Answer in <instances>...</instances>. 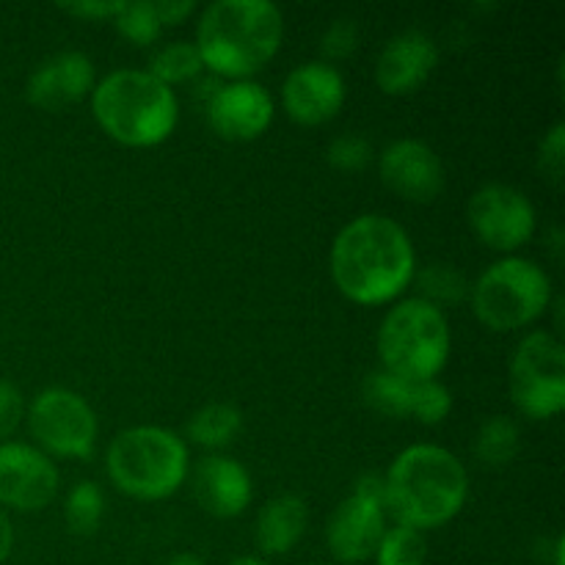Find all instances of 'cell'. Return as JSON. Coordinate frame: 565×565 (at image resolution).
I'll return each instance as SVG.
<instances>
[{"label": "cell", "instance_id": "d6986e66", "mask_svg": "<svg viewBox=\"0 0 565 565\" xmlns=\"http://www.w3.org/2000/svg\"><path fill=\"white\" fill-rule=\"evenodd\" d=\"M309 527V505L298 494L270 497L257 513L254 522V544L263 552V557L290 555Z\"/></svg>", "mask_w": 565, "mask_h": 565}, {"label": "cell", "instance_id": "4316f807", "mask_svg": "<svg viewBox=\"0 0 565 565\" xmlns=\"http://www.w3.org/2000/svg\"><path fill=\"white\" fill-rule=\"evenodd\" d=\"M110 22H114L116 33L136 47H152L163 36V22H160L154 3H149V0H136V3L121 0L119 11Z\"/></svg>", "mask_w": 565, "mask_h": 565}, {"label": "cell", "instance_id": "4fadbf2b", "mask_svg": "<svg viewBox=\"0 0 565 565\" xmlns=\"http://www.w3.org/2000/svg\"><path fill=\"white\" fill-rule=\"evenodd\" d=\"M210 130L232 143L257 141L276 116V99L257 81H221L204 103Z\"/></svg>", "mask_w": 565, "mask_h": 565}, {"label": "cell", "instance_id": "83f0119b", "mask_svg": "<svg viewBox=\"0 0 565 565\" xmlns=\"http://www.w3.org/2000/svg\"><path fill=\"white\" fill-rule=\"evenodd\" d=\"M375 152L373 143L364 136H356V132H345V136H337L334 141L326 149V160L334 171H342V174H356V171H364L370 163H373Z\"/></svg>", "mask_w": 565, "mask_h": 565}, {"label": "cell", "instance_id": "5bb4252c", "mask_svg": "<svg viewBox=\"0 0 565 565\" xmlns=\"http://www.w3.org/2000/svg\"><path fill=\"white\" fill-rule=\"evenodd\" d=\"M379 177L390 193L412 204H430L447 182L439 152L423 138H397L379 154Z\"/></svg>", "mask_w": 565, "mask_h": 565}, {"label": "cell", "instance_id": "ffe728a7", "mask_svg": "<svg viewBox=\"0 0 565 565\" xmlns=\"http://www.w3.org/2000/svg\"><path fill=\"white\" fill-rule=\"evenodd\" d=\"M243 414L232 403H207L196 408L185 423V445L204 447L210 452H218L230 447L241 436Z\"/></svg>", "mask_w": 565, "mask_h": 565}, {"label": "cell", "instance_id": "484cf974", "mask_svg": "<svg viewBox=\"0 0 565 565\" xmlns=\"http://www.w3.org/2000/svg\"><path fill=\"white\" fill-rule=\"evenodd\" d=\"M375 565H425L428 539L408 524H390L373 555Z\"/></svg>", "mask_w": 565, "mask_h": 565}, {"label": "cell", "instance_id": "d6a6232c", "mask_svg": "<svg viewBox=\"0 0 565 565\" xmlns=\"http://www.w3.org/2000/svg\"><path fill=\"white\" fill-rule=\"evenodd\" d=\"M119 3H103V0H83V3H64L61 11H66L70 17L83 22H103V20H114L116 11H119Z\"/></svg>", "mask_w": 565, "mask_h": 565}, {"label": "cell", "instance_id": "52a82bcc", "mask_svg": "<svg viewBox=\"0 0 565 565\" xmlns=\"http://www.w3.org/2000/svg\"><path fill=\"white\" fill-rule=\"evenodd\" d=\"M555 301V287L544 265L535 259L502 257L469 285L475 318L497 334H511L539 323Z\"/></svg>", "mask_w": 565, "mask_h": 565}, {"label": "cell", "instance_id": "f35d334b", "mask_svg": "<svg viewBox=\"0 0 565 565\" xmlns=\"http://www.w3.org/2000/svg\"><path fill=\"white\" fill-rule=\"evenodd\" d=\"M307 565H329V563H307Z\"/></svg>", "mask_w": 565, "mask_h": 565}, {"label": "cell", "instance_id": "8d00e7d4", "mask_svg": "<svg viewBox=\"0 0 565 565\" xmlns=\"http://www.w3.org/2000/svg\"><path fill=\"white\" fill-rule=\"evenodd\" d=\"M552 565H565V539L563 535H557L555 539V550H552Z\"/></svg>", "mask_w": 565, "mask_h": 565}, {"label": "cell", "instance_id": "9c48e42d", "mask_svg": "<svg viewBox=\"0 0 565 565\" xmlns=\"http://www.w3.org/2000/svg\"><path fill=\"white\" fill-rule=\"evenodd\" d=\"M508 390L519 414L555 419L565 408V348L555 331H530L508 364Z\"/></svg>", "mask_w": 565, "mask_h": 565}, {"label": "cell", "instance_id": "d4e9b609", "mask_svg": "<svg viewBox=\"0 0 565 565\" xmlns=\"http://www.w3.org/2000/svg\"><path fill=\"white\" fill-rule=\"evenodd\" d=\"M414 285H417V296L425 298L428 303L439 307L445 312L452 303L469 301V281L461 270H456L447 263L428 265L425 270L417 268V276H414Z\"/></svg>", "mask_w": 565, "mask_h": 565}, {"label": "cell", "instance_id": "603a6c76", "mask_svg": "<svg viewBox=\"0 0 565 565\" xmlns=\"http://www.w3.org/2000/svg\"><path fill=\"white\" fill-rule=\"evenodd\" d=\"M147 72L154 81L163 83V86L174 88L182 86V83L199 81L204 72V61L199 55L196 44L185 42V39H177V42H169L154 50Z\"/></svg>", "mask_w": 565, "mask_h": 565}, {"label": "cell", "instance_id": "e575fe53", "mask_svg": "<svg viewBox=\"0 0 565 565\" xmlns=\"http://www.w3.org/2000/svg\"><path fill=\"white\" fill-rule=\"evenodd\" d=\"M14 552V524H11L9 513L0 508V565L11 557Z\"/></svg>", "mask_w": 565, "mask_h": 565}, {"label": "cell", "instance_id": "7c38bea8", "mask_svg": "<svg viewBox=\"0 0 565 565\" xmlns=\"http://www.w3.org/2000/svg\"><path fill=\"white\" fill-rule=\"evenodd\" d=\"M61 472L50 456L28 441H0V508L39 513L58 497Z\"/></svg>", "mask_w": 565, "mask_h": 565}, {"label": "cell", "instance_id": "8992f818", "mask_svg": "<svg viewBox=\"0 0 565 565\" xmlns=\"http://www.w3.org/2000/svg\"><path fill=\"white\" fill-rule=\"evenodd\" d=\"M381 370L408 381H434L452 353V331L447 312L419 296L390 303L375 334Z\"/></svg>", "mask_w": 565, "mask_h": 565}, {"label": "cell", "instance_id": "6da1fadb", "mask_svg": "<svg viewBox=\"0 0 565 565\" xmlns=\"http://www.w3.org/2000/svg\"><path fill=\"white\" fill-rule=\"evenodd\" d=\"M331 281L359 307H390L417 276V248L401 221L364 213L348 221L329 252Z\"/></svg>", "mask_w": 565, "mask_h": 565}, {"label": "cell", "instance_id": "30bf717a", "mask_svg": "<svg viewBox=\"0 0 565 565\" xmlns=\"http://www.w3.org/2000/svg\"><path fill=\"white\" fill-rule=\"evenodd\" d=\"M386 527H390V511L384 500V478L364 475L353 483L351 494L331 511L326 524V544L337 563H367L373 561Z\"/></svg>", "mask_w": 565, "mask_h": 565}, {"label": "cell", "instance_id": "7a4b0ae2", "mask_svg": "<svg viewBox=\"0 0 565 565\" xmlns=\"http://www.w3.org/2000/svg\"><path fill=\"white\" fill-rule=\"evenodd\" d=\"M381 478L390 516L419 533L450 524L469 500V472L463 461L430 441L397 452Z\"/></svg>", "mask_w": 565, "mask_h": 565}, {"label": "cell", "instance_id": "3957f363", "mask_svg": "<svg viewBox=\"0 0 565 565\" xmlns=\"http://www.w3.org/2000/svg\"><path fill=\"white\" fill-rule=\"evenodd\" d=\"M285 14L270 0H215L196 22L204 72L218 81H254L279 55Z\"/></svg>", "mask_w": 565, "mask_h": 565}, {"label": "cell", "instance_id": "44dd1931", "mask_svg": "<svg viewBox=\"0 0 565 565\" xmlns=\"http://www.w3.org/2000/svg\"><path fill=\"white\" fill-rule=\"evenodd\" d=\"M519 450H522V428L516 419L505 417V414L483 419L472 439L475 458L489 469H502L513 463Z\"/></svg>", "mask_w": 565, "mask_h": 565}, {"label": "cell", "instance_id": "e0dca14e", "mask_svg": "<svg viewBox=\"0 0 565 565\" xmlns=\"http://www.w3.org/2000/svg\"><path fill=\"white\" fill-rule=\"evenodd\" d=\"M439 66V44L419 28L386 39L375 58V86L390 97H408L419 92Z\"/></svg>", "mask_w": 565, "mask_h": 565}, {"label": "cell", "instance_id": "277c9868", "mask_svg": "<svg viewBox=\"0 0 565 565\" xmlns=\"http://www.w3.org/2000/svg\"><path fill=\"white\" fill-rule=\"evenodd\" d=\"M88 103L99 130L130 149L160 147L180 121L177 92L154 81L147 70L108 72L97 81Z\"/></svg>", "mask_w": 565, "mask_h": 565}, {"label": "cell", "instance_id": "1f68e13d", "mask_svg": "<svg viewBox=\"0 0 565 565\" xmlns=\"http://www.w3.org/2000/svg\"><path fill=\"white\" fill-rule=\"evenodd\" d=\"M25 395L9 379H0V441H11L14 430L25 423Z\"/></svg>", "mask_w": 565, "mask_h": 565}, {"label": "cell", "instance_id": "ba28073f", "mask_svg": "<svg viewBox=\"0 0 565 565\" xmlns=\"http://www.w3.org/2000/svg\"><path fill=\"white\" fill-rule=\"evenodd\" d=\"M33 447L64 461H88L97 452L99 419L92 403L66 386H47L25 408Z\"/></svg>", "mask_w": 565, "mask_h": 565}, {"label": "cell", "instance_id": "cb8c5ba5", "mask_svg": "<svg viewBox=\"0 0 565 565\" xmlns=\"http://www.w3.org/2000/svg\"><path fill=\"white\" fill-rule=\"evenodd\" d=\"M105 519V491L94 480H81L70 489L64 500V522L72 535L88 539L99 530Z\"/></svg>", "mask_w": 565, "mask_h": 565}, {"label": "cell", "instance_id": "7402d4cb", "mask_svg": "<svg viewBox=\"0 0 565 565\" xmlns=\"http://www.w3.org/2000/svg\"><path fill=\"white\" fill-rule=\"evenodd\" d=\"M362 397L370 408H375L384 417L408 419L414 414L417 381L401 379V375L379 367L362 381Z\"/></svg>", "mask_w": 565, "mask_h": 565}, {"label": "cell", "instance_id": "836d02e7", "mask_svg": "<svg viewBox=\"0 0 565 565\" xmlns=\"http://www.w3.org/2000/svg\"><path fill=\"white\" fill-rule=\"evenodd\" d=\"M154 9H158V17L160 22H163V28H171V25H182V22L196 11V3H193V0H158Z\"/></svg>", "mask_w": 565, "mask_h": 565}, {"label": "cell", "instance_id": "f546056e", "mask_svg": "<svg viewBox=\"0 0 565 565\" xmlns=\"http://www.w3.org/2000/svg\"><path fill=\"white\" fill-rule=\"evenodd\" d=\"M359 47V25L351 17H337L329 22V28L320 36V55L326 64H340V61L351 58Z\"/></svg>", "mask_w": 565, "mask_h": 565}, {"label": "cell", "instance_id": "9a60e30c", "mask_svg": "<svg viewBox=\"0 0 565 565\" xmlns=\"http://www.w3.org/2000/svg\"><path fill=\"white\" fill-rule=\"evenodd\" d=\"M348 99V83L340 66L303 61L281 83V108L301 127H320L334 119Z\"/></svg>", "mask_w": 565, "mask_h": 565}, {"label": "cell", "instance_id": "2e32d148", "mask_svg": "<svg viewBox=\"0 0 565 565\" xmlns=\"http://www.w3.org/2000/svg\"><path fill=\"white\" fill-rule=\"evenodd\" d=\"M94 86H97L94 61L81 50H61L28 75L25 99L44 114H58L92 97Z\"/></svg>", "mask_w": 565, "mask_h": 565}, {"label": "cell", "instance_id": "4dcf8cb0", "mask_svg": "<svg viewBox=\"0 0 565 565\" xmlns=\"http://www.w3.org/2000/svg\"><path fill=\"white\" fill-rule=\"evenodd\" d=\"M539 171L561 185L565 174V121H555L539 141Z\"/></svg>", "mask_w": 565, "mask_h": 565}, {"label": "cell", "instance_id": "ac0fdd59", "mask_svg": "<svg viewBox=\"0 0 565 565\" xmlns=\"http://www.w3.org/2000/svg\"><path fill=\"white\" fill-rule=\"evenodd\" d=\"M193 494L210 516L237 519L254 500L252 472L237 458L210 452L193 469Z\"/></svg>", "mask_w": 565, "mask_h": 565}, {"label": "cell", "instance_id": "74e56055", "mask_svg": "<svg viewBox=\"0 0 565 565\" xmlns=\"http://www.w3.org/2000/svg\"><path fill=\"white\" fill-rule=\"evenodd\" d=\"M230 565H270L265 557H257V555H243V557H235Z\"/></svg>", "mask_w": 565, "mask_h": 565}, {"label": "cell", "instance_id": "5b68a950", "mask_svg": "<svg viewBox=\"0 0 565 565\" xmlns=\"http://www.w3.org/2000/svg\"><path fill=\"white\" fill-rule=\"evenodd\" d=\"M105 469L116 489L138 502L174 497L191 475V447L160 425H132L105 450Z\"/></svg>", "mask_w": 565, "mask_h": 565}, {"label": "cell", "instance_id": "f1b7e54d", "mask_svg": "<svg viewBox=\"0 0 565 565\" xmlns=\"http://www.w3.org/2000/svg\"><path fill=\"white\" fill-rule=\"evenodd\" d=\"M452 406H456L452 392L439 379L417 381L412 419H417L419 425H441L452 414Z\"/></svg>", "mask_w": 565, "mask_h": 565}, {"label": "cell", "instance_id": "8fae6325", "mask_svg": "<svg viewBox=\"0 0 565 565\" xmlns=\"http://www.w3.org/2000/svg\"><path fill=\"white\" fill-rule=\"evenodd\" d=\"M467 221L472 235L497 254H516L539 230V213L530 196L508 182H486L469 196Z\"/></svg>", "mask_w": 565, "mask_h": 565}, {"label": "cell", "instance_id": "d590c367", "mask_svg": "<svg viewBox=\"0 0 565 565\" xmlns=\"http://www.w3.org/2000/svg\"><path fill=\"white\" fill-rule=\"evenodd\" d=\"M166 565H207V563H204L199 555H193V552H180V555L171 557Z\"/></svg>", "mask_w": 565, "mask_h": 565}]
</instances>
